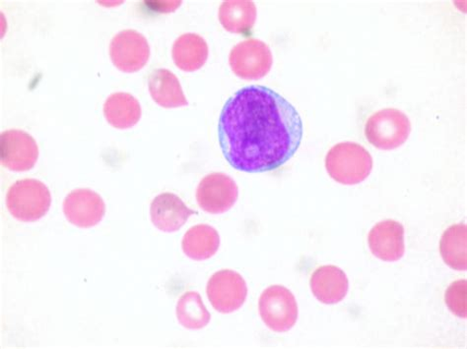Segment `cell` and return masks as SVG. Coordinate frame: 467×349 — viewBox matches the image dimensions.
I'll return each instance as SVG.
<instances>
[{
	"label": "cell",
	"mask_w": 467,
	"mask_h": 349,
	"mask_svg": "<svg viewBox=\"0 0 467 349\" xmlns=\"http://www.w3.org/2000/svg\"><path fill=\"white\" fill-rule=\"evenodd\" d=\"M303 121L296 108L273 89L244 87L221 111L218 139L229 165L262 173L285 165L301 146Z\"/></svg>",
	"instance_id": "1"
},
{
	"label": "cell",
	"mask_w": 467,
	"mask_h": 349,
	"mask_svg": "<svg viewBox=\"0 0 467 349\" xmlns=\"http://www.w3.org/2000/svg\"><path fill=\"white\" fill-rule=\"evenodd\" d=\"M328 176L343 185H358L370 176L373 158L367 149L353 142L338 143L326 157Z\"/></svg>",
	"instance_id": "2"
},
{
	"label": "cell",
	"mask_w": 467,
	"mask_h": 349,
	"mask_svg": "<svg viewBox=\"0 0 467 349\" xmlns=\"http://www.w3.org/2000/svg\"><path fill=\"white\" fill-rule=\"evenodd\" d=\"M52 205V195L38 180H17L10 186L6 206L12 217L22 222H34L44 218Z\"/></svg>",
	"instance_id": "3"
},
{
	"label": "cell",
	"mask_w": 467,
	"mask_h": 349,
	"mask_svg": "<svg viewBox=\"0 0 467 349\" xmlns=\"http://www.w3.org/2000/svg\"><path fill=\"white\" fill-rule=\"evenodd\" d=\"M364 132L366 139L372 146L382 151H391L408 141L411 123L401 110L384 108L368 118Z\"/></svg>",
	"instance_id": "4"
},
{
	"label": "cell",
	"mask_w": 467,
	"mask_h": 349,
	"mask_svg": "<svg viewBox=\"0 0 467 349\" xmlns=\"http://www.w3.org/2000/svg\"><path fill=\"white\" fill-rule=\"evenodd\" d=\"M259 310L265 325L276 333L290 331L299 315L296 298L285 286L279 284L269 286L262 293Z\"/></svg>",
	"instance_id": "5"
},
{
	"label": "cell",
	"mask_w": 467,
	"mask_h": 349,
	"mask_svg": "<svg viewBox=\"0 0 467 349\" xmlns=\"http://www.w3.org/2000/svg\"><path fill=\"white\" fill-rule=\"evenodd\" d=\"M229 65L236 77L244 80H260L272 70L274 56L265 42L251 37L232 48Z\"/></svg>",
	"instance_id": "6"
},
{
	"label": "cell",
	"mask_w": 467,
	"mask_h": 349,
	"mask_svg": "<svg viewBox=\"0 0 467 349\" xmlns=\"http://www.w3.org/2000/svg\"><path fill=\"white\" fill-rule=\"evenodd\" d=\"M206 294L219 313L229 314L244 305L248 296V286L239 272L221 270L209 279Z\"/></svg>",
	"instance_id": "7"
},
{
	"label": "cell",
	"mask_w": 467,
	"mask_h": 349,
	"mask_svg": "<svg viewBox=\"0 0 467 349\" xmlns=\"http://www.w3.org/2000/svg\"><path fill=\"white\" fill-rule=\"evenodd\" d=\"M109 57L120 71L134 73L141 70L150 58V46L138 31H120L110 41Z\"/></svg>",
	"instance_id": "8"
},
{
	"label": "cell",
	"mask_w": 467,
	"mask_h": 349,
	"mask_svg": "<svg viewBox=\"0 0 467 349\" xmlns=\"http://www.w3.org/2000/svg\"><path fill=\"white\" fill-rule=\"evenodd\" d=\"M239 197L238 185L223 172L208 174L196 190V201L206 213H226L235 205Z\"/></svg>",
	"instance_id": "9"
},
{
	"label": "cell",
	"mask_w": 467,
	"mask_h": 349,
	"mask_svg": "<svg viewBox=\"0 0 467 349\" xmlns=\"http://www.w3.org/2000/svg\"><path fill=\"white\" fill-rule=\"evenodd\" d=\"M39 159V147L29 133L6 130L0 135V160L11 171L31 170Z\"/></svg>",
	"instance_id": "10"
},
{
	"label": "cell",
	"mask_w": 467,
	"mask_h": 349,
	"mask_svg": "<svg viewBox=\"0 0 467 349\" xmlns=\"http://www.w3.org/2000/svg\"><path fill=\"white\" fill-rule=\"evenodd\" d=\"M63 209L67 220L80 229L97 226L106 215L103 198L88 189L71 191L65 199Z\"/></svg>",
	"instance_id": "11"
},
{
	"label": "cell",
	"mask_w": 467,
	"mask_h": 349,
	"mask_svg": "<svg viewBox=\"0 0 467 349\" xmlns=\"http://www.w3.org/2000/svg\"><path fill=\"white\" fill-rule=\"evenodd\" d=\"M372 254L385 262H397L405 252L404 228L395 220L379 221L368 236Z\"/></svg>",
	"instance_id": "12"
},
{
	"label": "cell",
	"mask_w": 467,
	"mask_h": 349,
	"mask_svg": "<svg viewBox=\"0 0 467 349\" xmlns=\"http://www.w3.org/2000/svg\"><path fill=\"white\" fill-rule=\"evenodd\" d=\"M194 214L198 211L190 209L173 193L158 195L150 206L152 223L158 230L169 233L181 230Z\"/></svg>",
	"instance_id": "13"
},
{
	"label": "cell",
	"mask_w": 467,
	"mask_h": 349,
	"mask_svg": "<svg viewBox=\"0 0 467 349\" xmlns=\"http://www.w3.org/2000/svg\"><path fill=\"white\" fill-rule=\"evenodd\" d=\"M310 285L317 301L327 305L341 303L349 290L347 273L334 265L317 268L311 277Z\"/></svg>",
	"instance_id": "14"
},
{
	"label": "cell",
	"mask_w": 467,
	"mask_h": 349,
	"mask_svg": "<svg viewBox=\"0 0 467 349\" xmlns=\"http://www.w3.org/2000/svg\"><path fill=\"white\" fill-rule=\"evenodd\" d=\"M149 89L153 101L160 107L176 108L189 105L178 77L168 69L159 68L151 72Z\"/></svg>",
	"instance_id": "15"
},
{
	"label": "cell",
	"mask_w": 467,
	"mask_h": 349,
	"mask_svg": "<svg viewBox=\"0 0 467 349\" xmlns=\"http://www.w3.org/2000/svg\"><path fill=\"white\" fill-rule=\"evenodd\" d=\"M209 49L206 41L198 34H182L171 47V57L184 72L198 71L206 64Z\"/></svg>",
	"instance_id": "16"
},
{
	"label": "cell",
	"mask_w": 467,
	"mask_h": 349,
	"mask_svg": "<svg viewBox=\"0 0 467 349\" xmlns=\"http://www.w3.org/2000/svg\"><path fill=\"white\" fill-rule=\"evenodd\" d=\"M141 115L139 99L129 93H114L104 104V116L108 123L117 129H129L137 126Z\"/></svg>",
	"instance_id": "17"
},
{
	"label": "cell",
	"mask_w": 467,
	"mask_h": 349,
	"mask_svg": "<svg viewBox=\"0 0 467 349\" xmlns=\"http://www.w3.org/2000/svg\"><path fill=\"white\" fill-rule=\"evenodd\" d=\"M218 18L226 31L248 36L256 21V6L250 0H227L220 5Z\"/></svg>",
	"instance_id": "18"
},
{
	"label": "cell",
	"mask_w": 467,
	"mask_h": 349,
	"mask_svg": "<svg viewBox=\"0 0 467 349\" xmlns=\"http://www.w3.org/2000/svg\"><path fill=\"white\" fill-rule=\"evenodd\" d=\"M220 246L218 231L208 224H198L183 235L182 248L184 254L194 261L213 257Z\"/></svg>",
	"instance_id": "19"
},
{
	"label": "cell",
	"mask_w": 467,
	"mask_h": 349,
	"mask_svg": "<svg viewBox=\"0 0 467 349\" xmlns=\"http://www.w3.org/2000/svg\"><path fill=\"white\" fill-rule=\"evenodd\" d=\"M440 253L445 263L451 269H467V228L466 224H453L441 235Z\"/></svg>",
	"instance_id": "20"
},
{
	"label": "cell",
	"mask_w": 467,
	"mask_h": 349,
	"mask_svg": "<svg viewBox=\"0 0 467 349\" xmlns=\"http://www.w3.org/2000/svg\"><path fill=\"white\" fill-rule=\"evenodd\" d=\"M176 313L181 325L189 330H202L212 319L202 296L196 292H188L180 297Z\"/></svg>",
	"instance_id": "21"
},
{
	"label": "cell",
	"mask_w": 467,
	"mask_h": 349,
	"mask_svg": "<svg viewBox=\"0 0 467 349\" xmlns=\"http://www.w3.org/2000/svg\"><path fill=\"white\" fill-rule=\"evenodd\" d=\"M466 280H460L452 282L446 292V304L451 313L460 318L466 319Z\"/></svg>",
	"instance_id": "22"
}]
</instances>
